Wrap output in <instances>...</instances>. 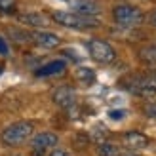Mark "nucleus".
I'll use <instances>...</instances> for the list:
<instances>
[{
  "instance_id": "obj_1",
  "label": "nucleus",
  "mask_w": 156,
  "mask_h": 156,
  "mask_svg": "<svg viewBox=\"0 0 156 156\" xmlns=\"http://www.w3.org/2000/svg\"><path fill=\"white\" fill-rule=\"evenodd\" d=\"M34 131V126L27 120H19V122H13L10 124L0 135V141H2L4 147H19L25 141H29L30 135Z\"/></svg>"
},
{
  "instance_id": "obj_2",
  "label": "nucleus",
  "mask_w": 156,
  "mask_h": 156,
  "mask_svg": "<svg viewBox=\"0 0 156 156\" xmlns=\"http://www.w3.org/2000/svg\"><path fill=\"white\" fill-rule=\"evenodd\" d=\"M53 21L59 23L69 29H95L99 21L95 17H86V15H78L74 12H53Z\"/></svg>"
},
{
  "instance_id": "obj_3",
  "label": "nucleus",
  "mask_w": 156,
  "mask_h": 156,
  "mask_svg": "<svg viewBox=\"0 0 156 156\" xmlns=\"http://www.w3.org/2000/svg\"><path fill=\"white\" fill-rule=\"evenodd\" d=\"M112 17L120 27H135V25H141L145 21V13L139 10L137 6L120 4V6H114Z\"/></svg>"
},
{
  "instance_id": "obj_4",
  "label": "nucleus",
  "mask_w": 156,
  "mask_h": 156,
  "mask_svg": "<svg viewBox=\"0 0 156 156\" xmlns=\"http://www.w3.org/2000/svg\"><path fill=\"white\" fill-rule=\"evenodd\" d=\"M126 88L139 97H156V76H133Z\"/></svg>"
},
{
  "instance_id": "obj_5",
  "label": "nucleus",
  "mask_w": 156,
  "mask_h": 156,
  "mask_svg": "<svg viewBox=\"0 0 156 156\" xmlns=\"http://www.w3.org/2000/svg\"><path fill=\"white\" fill-rule=\"evenodd\" d=\"M88 51L91 59H95L97 63H112L116 59V50L108 42L99 40V38H93L88 42Z\"/></svg>"
},
{
  "instance_id": "obj_6",
  "label": "nucleus",
  "mask_w": 156,
  "mask_h": 156,
  "mask_svg": "<svg viewBox=\"0 0 156 156\" xmlns=\"http://www.w3.org/2000/svg\"><path fill=\"white\" fill-rule=\"evenodd\" d=\"M51 99H53V103L61 108H71L76 103V91L73 88H69V86H61V88L53 90Z\"/></svg>"
},
{
  "instance_id": "obj_7",
  "label": "nucleus",
  "mask_w": 156,
  "mask_h": 156,
  "mask_svg": "<svg viewBox=\"0 0 156 156\" xmlns=\"http://www.w3.org/2000/svg\"><path fill=\"white\" fill-rule=\"evenodd\" d=\"M59 143V137L55 133H51V131H42V133H38L33 137V149L38 151V152H44V151H50V149H55V145Z\"/></svg>"
},
{
  "instance_id": "obj_8",
  "label": "nucleus",
  "mask_w": 156,
  "mask_h": 156,
  "mask_svg": "<svg viewBox=\"0 0 156 156\" xmlns=\"http://www.w3.org/2000/svg\"><path fill=\"white\" fill-rule=\"evenodd\" d=\"M74 13L86 15V17H93V15L101 13V6L97 0H73Z\"/></svg>"
},
{
  "instance_id": "obj_9",
  "label": "nucleus",
  "mask_w": 156,
  "mask_h": 156,
  "mask_svg": "<svg viewBox=\"0 0 156 156\" xmlns=\"http://www.w3.org/2000/svg\"><path fill=\"white\" fill-rule=\"evenodd\" d=\"M122 141L131 151H139V149H147L149 147V137L143 135L141 131H128V133H124Z\"/></svg>"
},
{
  "instance_id": "obj_10",
  "label": "nucleus",
  "mask_w": 156,
  "mask_h": 156,
  "mask_svg": "<svg viewBox=\"0 0 156 156\" xmlns=\"http://www.w3.org/2000/svg\"><path fill=\"white\" fill-rule=\"evenodd\" d=\"M33 38L38 46H44V48H57L61 42V38L55 33H50V30H36Z\"/></svg>"
},
{
  "instance_id": "obj_11",
  "label": "nucleus",
  "mask_w": 156,
  "mask_h": 156,
  "mask_svg": "<svg viewBox=\"0 0 156 156\" xmlns=\"http://www.w3.org/2000/svg\"><path fill=\"white\" fill-rule=\"evenodd\" d=\"M67 69V63L63 59H55V61H50V63H46L44 67L36 69V76H55V74H61L65 73Z\"/></svg>"
},
{
  "instance_id": "obj_12",
  "label": "nucleus",
  "mask_w": 156,
  "mask_h": 156,
  "mask_svg": "<svg viewBox=\"0 0 156 156\" xmlns=\"http://www.w3.org/2000/svg\"><path fill=\"white\" fill-rule=\"evenodd\" d=\"M74 78L78 82L86 84V86H91L95 82V71H93L91 67H78L74 71Z\"/></svg>"
},
{
  "instance_id": "obj_13",
  "label": "nucleus",
  "mask_w": 156,
  "mask_h": 156,
  "mask_svg": "<svg viewBox=\"0 0 156 156\" xmlns=\"http://www.w3.org/2000/svg\"><path fill=\"white\" fill-rule=\"evenodd\" d=\"M19 21L25 23V25H30V27H46L48 25V19L42 13H23V15H19Z\"/></svg>"
},
{
  "instance_id": "obj_14",
  "label": "nucleus",
  "mask_w": 156,
  "mask_h": 156,
  "mask_svg": "<svg viewBox=\"0 0 156 156\" xmlns=\"http://www.w3.org/2000/svg\"><path fill=\"white\" fill-rule=\"evenodd\" d=\"M97 156H120V149L108 141H103L97 147Z\"/></svg>"
},
{
  "instance_id": "obj_15",
  "label": "nucleus",
  "mask_w": 156,
  "mask_h": 156,
  "mask_svg": "<svg viewBox=\"0 0 156 156\" xmlns=\"http://www.w3.org/2000/svg\"><path fill=\"white\" fill-rule=\"evenodd\" d=\"M141 59L145 63L156 65V46H147L145 50H141Z\"/></svg>"
},
{
  "instance_id": "obj_16",
  "label": "nucleus",
  "mask_w": 156,
  "mask_h": 156,
  "mask_svg": "<svg viewBox=\"0 0 156 156\" xmlns=\"http://www.w3.org/2000/svg\"><path fill=\"white\" fill-rule=\"evenodd\" d=\"M107 114H108V118H111V120H116V122H118V120H124V118H126L128 111H126V108H111Z\"/></svg>"
},
{
  "instance_id": "obj_17",
  "label": "nucleus",
  "mask_w": 156,
  "mask_h": 156,
  "mask_svg": "<svg viewBox=\"0 0 156 156\" xmlns=\"http://www.w3.org/2000/svg\"><path fill=\"white\" fill-rule=\"evenodd\" d=\"M103 129H105L103 126L93 128V139H95V141H99V143H103V139H105V135H107V131H103Z\"/></svg>"
},
{
  "instance_id": "obj_18",
  "label": "nucleus",
  "mask_w": 156,
  "mask_h": 156,
  "mask_svg": "<svg viewBox=\"0 0 156 156\" xmlns=\"http://www.w3.org/2000/svg\"><path fill=\"white\" fill-rule=\"evenodd\" d=\"M143 111H145V114H147V116H151V118H156V103H154V101L147 103Z\"/></svg>"
},
{
  "instance_id": "obj_19",
  "label": "nucleus",
  "mask_w": 156,
  "mask_h": 156,
  "mask_svg": "<svg viewBox=\"0 0 156 156\" xmlns=\"http://www.w3.org/2000/svg\"><path fill=\"white\" fill-rule=\"evenodd\" d=\"M48 156H71V152L65 151V149H51V152Z\"/></svg>"
},
{
  "instance_id": "obj_20",
  "label": "nucleus",
  "mask_w": 156,
  "mask_h": 156,
  "mask_svg": "<svg viewBox=\"0 0 156 156\" xmlns=\"http://www.w3.org/2000/svg\"><path fill=\"white\" fill-rule=\"evenodd\" d=\"M0 55H8V42L0 36Z\"/></svg>"
},
{
  "instance_id": "obj_21",
  "label": "nucleus",
  "mask_w": 156,
  "mask_h": 156,
  "mask_svg": "<svg viewBox=\"0 0 156 156\" xmlns=\"http://www.w3.org/2000/svg\"><path fill=\"white\" fill-rule=\"evenodd\" d=\"M63 53H65L67 57H73V59H80V57L76 55V50H63Z\"/></svg>"
},
{
  "instance_id": "obj_22",
  "label": "nucleus",
  "mask_w": 156,
  "mask_h": 156,
  "mask_svg": "<svg viewBox=\"0 0 156 156\" xmlns=\"http://www.w3.org/2000/svg\"><path fill=\"white\" fill-rule=\"evenodd\" d=\"M13 4V0H0V10H4L6 6H12Z\"/></svg>"
},
{
  "instance_id": "obj_23",
  "label": "nucleus",
  "mask_w": 156,
  "mask_h": 156,
  "mask_svg": "<svg viewBox=\"0 0 156 156\" xmlns=\"http://www.w3.org/2000/svg\"><path fill=\"white\" fill-rule=\"evenodd\" d=\"M151 23L156 27V12H152V15H151Z\"/></svg>"
},
{
  "instance_id": "obj_24",
  "label": "nucleus",
  "mask_w": 156,
  "mask_h": 156,
  "mask_svg": "<svg viewBox=\"0 0 156 156\" xmlns=\"http://www.w3.org/2000/svg\"><path fill=\"white\" fill-rule=\"evenodd\" d=\"M120 156H137L135 152H120Z\"/></svg>"
}]
</instances>
